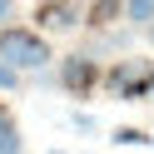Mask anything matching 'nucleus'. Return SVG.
<instances>
[{
	"instance_id": "f257e3e1",
	"label": "nucleus",
	"mask_w": 154,
	"mask_h": 154,
	"mask_svg": "<svg viewBox=\"0 0 154 154\" xmlns=\"http://www.w3.org/2000/svg\"><path fill=\"white\" fill-rule=\"evenodd\" d=\"M0 60L5 65H15L20 75H40V70H50V40H45V30H25V25H5L0 30Z\"/></svg>"
},
{
	"instance_id": "f03ea898",
	"label": "nucleus",
	"mask_w": 154,
	"mask_h": 154,
	"mask_svg": "<svg viewBox=\"0 0 154 154\" xmlns=\"http://www.w3.org/2000/svg\"><path fill=\"white\" fill-rule=\"evenodd\" d=\"M109 85H114V94L124 104H139V100L154 94V70L149 65H134V60H119V65H109Z\"/></svg>"
},
{
	"instance_id": "7ed1b4c3",
	"label": "nucleus",
	"mask_w": 154,
	"mask_h": 154,
	"mask_svg": "<svg viewBox=\"0 0 154 154\" xmlns=\"http://www.w3.org/2000/svg\"><path fill=\"white\" fill-rule=\"evenodd\" d=\"M94 80H100V60H94V55H65L60 60V85L70 94L94 90Z\"/></svg>"
},
{
	"instance_id": "20e7f679",
	"label": "nucleus",
	"mask_w": 154,
	"mask_h": 154,
	"mask_svg": "<svg viewBox=\"0 0 154 154\" xmlns=\"http://www.w3.org/2000/svg\"><path fill=\"white\" fill-rule=\"evenodd\" d=\"M35 20L45 30H75V25H85V10H80V0H40Z\"/></svg>"
},
{
	"instance_id": "39448f33",
	"label": "nucleus",
	"mask_w": 154,
	"mask_h": 154,
	"mask_svg": "<svg viewBox=\"0 0 154 154\" xmlns=\"http://www.w3.org/2000/svg\"><path fill=\"white\" fill-rule=\"evenodd\" d=\"M114 15H124V0H94L90 10H85V25H94V30H100V25H109Z\"/></svg>"
},
{
	"instance_id": "423d86ee",
	"label": "nucleus",
	"mask_w": 154,
	"mask_h": 154,
	"mask_svg": "<svg viewBox=\"0 0 154 154\" xmlns=\"http://www.w3.org/2000/svg\"><path fill=\"white\" fill-rule=\"evenodd\" d=\"M124 20L134 30H149L154 25V0H124Z\"/></svg>"
},
{
	"instance_id": "0eeeda50",
	"label": "nucleus",
	"mask_w": 154,
	"mask_h": 154,
	"mask_svg": "<svg viewBox=\"0 0 154 154\" xmlns=\"http://www.w3.org/2000/svg\"><path fill=\"white\" fill-rule=\"evenodd\" d=\"M0 154H25V139L15 124H0Z\"/></svg>"
},
{
	"instance_id": "6e6552de",
	"label": "nucleus",
	"mask_w": 154,
	"mask_h": 154,
	"mask_svg": "<svg viewBox=\"0 0 154 154\" xmlns=\"http://www.w3.org/2000/svg\"><path fill=\"white\" fill-rule=\"evenodd\" d=\"M114 144H154V134L134 129V124H124V129H114Z\"/></svg>"
},
{
	"instance_id": "1a4fd4ad",
	"label": "nucleus",
	"mask_w": 154,
	"mask_h": 154,
	"mask_svg": "<svg viewBox=\"0 0 154 154\" xmlns=\"http://www.w3.org/2000/svg\"><path fill=\"white\" fill-rule=\"evenodd\" d=\"M0 90H20V70L0 60Z\"/></svg>"
},
{
	"instance_id": "9d476101",
	"label": "nucleus",
	"mask_w": 154,
	"mask_h": 154,
	"mask_svg": "<svg viewBox=\"0 0 154 154\" xmlns=\"http://www.w3.org/2000/svg\"><path fill=\"white\" fill-rule=\"evenodd\" d=\"M70 129H80V134H94V119H90V114H80V109H75V114H70Z\"/></svg>"
},
{
	"instance_id": "9b49d317",
	"label": "nucleus",
	"mask_w": 154,
	"mask_h": 154,
	"mask_svg": "<svg viewBox=\"0 0 154 154\" xmlns=\"http://www.w3.org/2000/svg\"><path fill=\"white\" fill-rule=\"evenodd\" d=\"M15 15V0H0V30H5V20Z\"/></svg>"
},
{
	"instance_id": "f8f14e48",
	"label": "nucleus",
	"mask_w": 154,
	"mask_h": 154,
	"mask_svg": "<svg viewBox=\"0 0 154 154\" xmlns=\"http://www.w3.org/2000/svg\"><path fill=\"white\" fill-rule=\"evenodd\" d=\"M0 124H10V114H5V104H0Z\"/></svg>"
},
{
	"instance_id": "ddd939ff",
	"label": "nucleus",
	"mask_w": 154,
	"mask_h": 154,
	"mask_svg": "<svg viewBox=\"0 0 154 154\" xmlns=\"http://www.w3.org/2000/svg\"><path fill=\"white\" fill-rule=\"evenodd\" d=\"M144 35H149V45H154V25H149V30H144Z\"/></svg>"
}]
</instances>
